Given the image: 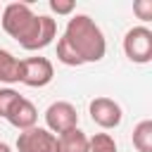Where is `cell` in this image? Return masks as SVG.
I'll use <instances>...</instances> for the list:
<instances>
[{"label":"cell","mask_w":152,"mask_h":152,"mask_svg":"<svg viewBox=\"0 0 152 152\" xmlns=\"http://www.w3.org/2000/svg\"><path fill=\"white\" fill-rule=\"evenodd\" d=\"M88 152H119V150L109 133H95L93 138H88Z\"/></svg>","instance_id":"obj_12"},{"label":"cell","mask_w":152,"mask_h":152,"mask_svg":"<svg viewBox=\"0 0 152 152\" xmlns=\"http://www.w3.org/2000/svg\"><path fill=\"white\" fill-rule=\"evenodd\" d=\"M0 24L24 50H43L57 36V21L48 14H33L28 2H10L0 14Z\"/></svg>","instance_id":"obj_2"},{"label":"cell","mask_w":152,"mask_h":152,"mask_svg":"<svg viewBox=\"0 0 152 152\" xmlns=\"http://www.w3.org/2000/svg\"><path fill=\"white\" fill-rule=\"evenodd\" d=\"M133 147L138 152H152V119H142L133 128Z\"/></svg>","instance_id":"obj_11"},{"label":"cell","mask_w":152,"mask_h":152,"mask_svg":"<svg viewBox=\"0 0 152 152\" xmlns=\"http://www.w3.org/2000/svg\"><path fill=\"white\" fill-rule=\"evenodd\" d=\"M107 52L102 28L88 14H74L66 21L64 36L57 40V59L66 66H83L100 62Z\"/></svg>","instance_id":"obj_1"},{"label":"cell","mask_w":152,"mask_h":152,"mask_svg":"<svg viewBox=\"0 0 152 152\" xmlns=\"http://www.w3.org/2000/svg\"><path fill=\"white\" fill-rule=\"evenodd\" d=\"M124 55L133 64L152 62V31L147 26H133L124 36Z\"/></svg>","instance_id":"obj_3"},{"label":"cell","mask_w":152,"mask_h":152,"mask_svg":"<svg viewBox=\"0 0 152 152\" xmlns=\"http://www.w3.org/2000/svg\"><path fill=\"white\" fill-rule=\"evenodd\" d=\"M55 78V66L48 57H26L19 66V83L28 88H45Z\"/></svg>","instance_id":"obj_4"},{"label":"cell","mask_w":152,"mask_h":152,"mask_svg":"<svg viewBox=\"0 0 152 152\" xmlns=\"http://www.w3.org/2000/svg\"><path fill=\"white\" fill-rule=\"evenodd\" d=\"M88 112H90L93 124H97V126H100V128H104V131L116 128V126L121 124V119H124L121 104H119V102H114L112 97H104V95L93 97V100H90V104H88Z\"/></svg>","instance_id":"obj_6"},{"label":"cell","mask_w":152,"mask_h":152,"mask_svg":"<svg viewBox=\"0 0 152 152\" xmlns=\"http://www.w3.org/2000/svg\"><path fill=\"white\" fill-rule=\"evenodd\" d=\"M57 152H88V135L76 126L57 135Z\"/></svg>","instance_id":"obj_9"},{"label":"cell","mask_w":152,"mask_h":152,"mask_svg":"<svg viewBox=\"0 0 152 152\" xmlns=\"http://www.w3.org/2000/svg\"><path fill=\"white\" fill-rule=\"evenodd\" d=\"M19 66H21V59H17L10 50H2L0 48V83H19Z\"/></svg>","instance_id":"obj_10"},{"label":"cell","mask_w":152,"mask_h":152,"mask_svg":"<svg viewBox=\"0 0 152 152\" xmlns=\"http://www.w3.org/2000/svg\"><path fill=\"white\" fill-rule=\"evenodd\" d=\"M50 10L55 14H71L76 10V2L74 0H50Z\"/></svg>","instance_id":"obj_15"},{"label":"cell","mask_w":152,"mask_h":152,"mask_svg":"<svg viewBox=\"0 0 152 152\" xmlns=\"http://www.w3.org/2000/svg\"><path fill=\"white\" fill-rule=\"evenodd\" d=\"M133 12L138 14V19L150 21L152 19V0H138V2H133Z\"/></svg>","instance_id":"obj_14"},{"label":"cell","mask_w":152,"mask_h":152,"mask_svg":"<svg viewBox=\"0 0 152 152\" xmlns=\"http://www.w3.org/2000/svg\"><path fill=\"white\" fill-rule=\"evenodd\" d=\"M21 100V95L14 88H0V116L7 119V114L12 112V107Z\"/></svg>","instance_id":"obj_13"},{"label":"cell","mask_w":152,"mask_h":152,"mask_svg":"<svg viewBox=\"0 0 152 152\" xmlns=\"http://www.w3.org/2000/svg\"><path fill=\"white\" fill-rule=\"evenodd\" d=\"M0 152H12V147H10L7 142H2V140H0Z\"/></svg>","instance_id":"obj_16"},{"label":"cell","mask_w":152,"mask_h":152,"mask_svg":"<svg viewBox=\"0 0 152 152\" xmlns=\"http://www.w3.org/2000/svg\"><path fill=\"white\" fill-rule=\"evenodd\" d=\"M45 126L50 133H64L78 126V112L71 102L66 100H57L45 109Z\"/></svg>","instance_id":"obj_5"},{"label":"cell","mask_w":152,"mask_h":152,"mask_svg":"<svg viewBox=\"0 0 152 152\" xmlns=\"http://www.w3.org/2000/svg\"><path fill=\"white\" fill-rule=\"evenodd\" d=\"M17 152H57V135L48 128H28L17 135Z\"/></svg>","instance_id":"obj_7"},{"label":"cell","mask_w":152,"mask_h":152,"mask_svg":"<svg viewBox=\"0 0 152 152\" xmlns=\"http://www.w3.org/2000/svg\"><path fill=\"white\" fill-rule=\"evenodd\" d=\"M7 121H10L19 133H21V131H28V128H33L36 121H38V109H36V104H33L31 100L21 97V100L12 107V112L7 114Z\"/></svg>","instance_id":"obj_8"}]
</instances>
